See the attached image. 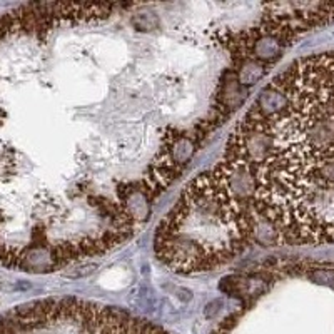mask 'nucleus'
Masks as SVG:
<instances>
[{
  "label": "nucleus",
  "mask_w": 334,
  "mask_h": 334,
  "mask_svg": "<svg viewBox=\"0 0 334 334\" xmlns=\"http://www.w3.org/2000/svg\"><path fill=\"white\" fill-rule=\"evenodd\" d=\"M87 3L0 15V266L54 272L121 246L179 170L177 134H74L65 25Z\"/></svg>",
  "instance_id": "1"
},
{
  "label": "nucleus",
  "mask_w": 334,
  "mask_h": 334,
  "mask_svg": "<svg viewBox=\"0 0 334 334\" xmlns=\"http://www.w3.org/2000/svg\"><path fill=\"white\" fill-rule=\"evenodd\" d=\"M221 166L291 246L334 243V52L304 57L259 94Z\"/></svg>",
  "instance_id": "2"
},
{
  "label": "nucleus",
  "mask_w": 334,
  "mask_h": 334,
  "mask_svg": "<svg viewBox=\"0 0 334 334\" xmlns=\"http://www.w3.org/2000/svg\"><path fill=\"white\" fill-rule=\"evenodd\" d=\"M252 231L250 202L217 164L184 187L157 226L154 250L162 264L179 274L210 271L239 254Z\"/></svg>",
  "instance_id": "3"
},
{
  "label": "nucleus",
  "mask_w": 334,
  "mask_h": 334,
  "mask_svg": "<svg viewBox=\"0 0 334 334\" xmlns=\"http://www.w3.org/2000/svg\"><path fill=\"white\" fill-rule=\"evenodd\" d=\"M266 17L271 20L267 32L289 37L294 32L328 24L334 19V2H284L266 3Z\"/></svg>",
  "instance_id": "4"
}]
</instances>
